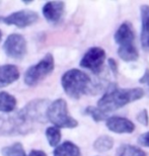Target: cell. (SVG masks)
<instances>
[{"label":"cell","mask_w":149,"mask_h":156,"mask_svg":"<svg viewBox=\"0 0 149 156\" xmlns=\"http://www.w3.org/2000/svg\"><path fill=\"white\" fill-rule=\"evenodd\" d=\"M30 156H47V154L42 150H32L30 153Z\"/></svg>","instance_id":"24"},{"label":"cell","mask_w":149,"mask_h":156,"mask_svg":"<svg viewBox=\"0 0 149 156\" xmlns=\"http://www.w3.org/2000/svg\"><path fill=\"white\" fill-rule=\"evenodd\" d=\"M20 78V71L12 64L0 66V87H6Z\"/></svg>","instance_id":"12"},{"label":"cell","mask_w":149,"mask_h":156,"mask_svg":"<svg viewBox=\"0 0 149 156\" xmlns=\"http://www.w3.org/2000/svg\"><path fill=\"white\" fill-rule=\"evenodd\" d=\"M136 120H137L138 123H140L141 125H143V126L147 127L149 125V115H148V112L146 108H144V110L140 111L137 115V117H136Z\"/></svg>","instance_id":"20"},{"label":"cell","mask_w":149,"mask_h":156,"mask_svg":"<svg viewBox=\"0 0 149 156\" xmlns=\"http://www.w3.org/2000/svg\"><path fill=\"white\" fill-rule=\"evenodd\" d=\"M2 38V33H1V30H0V40H1Z\"/></svg>","instance_id":"25"},{"label":"cell","mask_w":149,"mask_h":156,"mask_svg":"<svg viewBox=\"0 0 149 156\" xmlns=\"http://www.w3.org/2000/svg\"><path fill=\"white\" fill-rule=\"evenodd\" d=\"M84 114L90 116L92 118V120L94 122H97V123H98V122H101V121L107 120V115L102 113V112L97 107H87L84 110Z\"/></svg>","instance_id":"19"},{"label":"cell","mask_w":149,"mask_h":156,"mask_svg":"<svg viewBox=\"0 0 149 156\" xmlns=\"http://www.w3.org/2000/svg\"><path fill=\"white\" fill-rule=\"evenodd\" d=\"M144 96V90L140 87L135 88H121L113 87L105 91V93L98 101V108L107 115L122 108L133 101H139Z\"/></svg>","instance_id":"1"},{"label":"cell","mask_w":149,"mask_h":156,"mask_svg":"<svg viewBox=\"0 0 149 156\" xmlns=\"http://www.w3.org/2000/svg\"><path fill=\"white\" fill-rule=\"evenodd\" d=\"M105 126L111 132L116 134H131L135 131V125L132 121L124 117H110L105 120Z\"/></svg>","instance_id":"10"},{"label":"cell","mask_w":149,"mask_h":156,"mask_svg":"<svg viewBox=\"0 0 149 156\" xmlns=\"http://www.w3.org/2000/svg\"><path fill=\"white\" fill-rule=\"evenodd\" d=\"M117 156H147L146 153L140 149L131 144H122L118 148Z\"/></svg>","instance_id":"16"},{"label":"cell","mask_w":149,"mask_h":156,"mask_svg":"<svg viewBox=\"0 0 149 156\" xmlns=\"http://www.w3.org/2000/svg\"><path fill=\"white\" fill-rule=\"evenodd\" d=\"M55 63L53 55L48 53L39 63L30 66L24 74V82L29 86H35L45 79L54 70Z\"/></svg>","instance_id":"5"},{"label":"cell","mask_w":149,"mask_h":156,"mask_svg":"<svg viewBox=\"0 0 149 156\" xmlns=\"http://www.w3.org/2000/svg\"><path fill=\"white\" fill-rule=\"evenodd\" d=\"M114 146V139L108 135L99 136L94 143V149L98 153L110 151Z\"/></svg>","instance_id":"15"},{"label":"cell","mask_w":149,"mask_h":156,"mask_svg":"<svg viewBox=\"0 0 149 156\" xmlns=\"http://www.w3.org/2000/svg\"><path fill=\"white\" fill-rule=\"evenodd\" d=\"M108 66H110L111 71L114 73L115 76H117L118 75V71H119V67H118V64H117L116 60L113 59V58H110L108 60Z\"/></svg>","instance_id":"22"},{"label":"cell","mask_w":149,"mask_h":156,"mask_svg":"<svg viewBox=\"0 0 149 156\" xmlns=\"http://www.w3.org/2000/svg\"><path fill=\"white\" fill-rule=\"evenodd\" d=\"M90 82V77L78 69L66 71L61 78V84L65 93L73 99H79L85 94L89 89Z\"/></svg>","instance_id":"3"},{"label":"cell","mask_w":149,"mask_h":156,"mask_svg":"<svg viewBox=\"0 0 149 156\" xmlns=\"http://www.w3.org/2000/svg\"><path fill=\"white\" fill-rule=\"evenodd\" d=\"M46 137H47L48 143L52 147H57L61 141V132L56 127H49L46 130Z\"/></svg>","instance_id":"17"},{"label":"cell","mask_w":149,"mask_h":156,"mask_svg":"<svg viewBox=\"0 0 149 156\" xmlns=\"http://www.w3.org/2000/svg\"><path fill=\"white\" fill-rule=\"evenodd\" d=\"M16 107V98L5 91H0V113H11Z\"/></svg>","instance_id":"14"},{"label":"cell","mask_w":149,"mask_h":156,"mask_svg":"<svg viewBox=\"0 0 149 156\" xmlns=\"http://www.w3.org/2000/svg\"><path fill=\"white\" fill-rule=\"evenodd\" d=\"M105 52L102 48L99 47H92L89 48L80 61V66L85 69H88L92 73L98 74L102 69L104 63L105 61Z\"/></svg>","instance_id":"6"},{"label":"cell","mask_w":149,"mask_h":156,"mask_svg":"<svg viewBox=\"0 0 149 156\" xmlns=\"http://www.w3.org/2000/svg\"><path fill=\"white\" fill-rule=\"evenodd\" d=\"M54 156H80V149L78 146L70 141H66L58 145L53 152Z\"/></svg>","instance_id":"13"},{"label":"cell","mask_w":149,"mask_h":156,"mask_svg":"<svg viewBox=\"0 0 149 156\" xmlns=\"http://www.w3.org/2000/svg\"><path fill=\"white\" fill-rule=\"evenodd\" d=\"M115 42L118 48V55L125 62H133L139 58V52L135 46V32L129 21H124L116 30Z\"/></svg>","instance_id":"2"},{"label":"cell","mask_w":149,"mask_h":156,"mask_svg":"<svg viewBox=\"0 0 149 156\" xmlns=\"http://www.w3.org/2000/svg\"><path fill=\"white\" fill-rule=\"evenodd\" d=\"M3 50L7 57L11 59H21L27 53V41L20 34L8 36L3 45Z\"/></svg>","instance_id":"7"},{"label":"cell","mask_w":149,"mask_h":156,"mask_svg":"<svg viewBox=\"0 0 149 156\" xmlns=\"http://www.w3.org/2000/svg\"><path fill=\"white\" fill-rule=\"evenodd\" d=\"M1 152L3 156H27L23 145L18 142L10 146H7V147H4Z\"/></svg>","instance_id":"18"},{"label":"cell","mask_w":149,"mask_h":156,"mask_svg":"<svg viewBox=\"0 0 149 156\" xmlns=\"http://www.w3.org/2000/svg\"><path fill=\"white\" fill-rule=\"evenodd\" d=\"M65 3L63 1H50L43 7V14L46 20L51 24H58L63 18Z\"/></svg>","instance_id":"9"},{"label":"cell","mask_w":149,"mask_h":156,"mask_svg":"<svg viewBox=\"0 0 149 156\" xmlns=\"http://www.w3.org/2000/svg\"><path fill=\"white\" fill-rule=\"evenodd\" d=\"M139 82L143 83V84H147V85L149 86V69H148V68H147L146 70H145L143 76H142L140 79H139Z\"/></svg>","instance_id":"23"},{"label":"cell","mask_w":149,"mask_h":156,"mask_svg":"<svg viewBox=\"0 0 149 156\" xmlns=\"http://www.w3.org/2000/svg\"><path fill=\"white\" fill-rule=\"evenodd\" d=\"M39 20V14L36 11L23 9L13 13L9 14L8 16L3 18V21L8 26H15L20 29L30 27Z\"/></svg>","instance_id":"8"},{"label":"cell","mask_w":149,"mask_h":156,"mask_svg":"<svg viewBox=\"0 0 149 156\" xmlns=\"http://www.w3.org/2000/svg\"><path fill=\"white\" fill-rule=\"evenodd\" d=\"M138 142L140 145L149 148V132H146V133H144V134H142V135L139 136L138 137Z\"/></svg>","instance_id":"21"},{"label":"cell","mask_w":149,"mask_h":156,"mask_svg":"<svg viewBox=\"0 0 149 156\" xmlns=\"http://www.w3.org/2000/svg\"><path fill=\"white\" fill-rule=\"evenodd\" d=\"M47 121L54 125L56 128L73 129L78 126V122L70 116L67 102L63 98H58L49 105L46 111Z\"/></svg>","instance_id":"4"},{"label":"cell","mask_w":149,"mask_h":156,"mask_svg":"<svg viewBox=\"0 0 149 156\" xmlns=\"http://www.w3.org/2000/svg\"><path fill=\"white\" fill-rule=\"evenodd\" d=\"M141 46L144 51L149 52V5H141Z\"/></svg>","instance_id":"11"}]
</instances>
